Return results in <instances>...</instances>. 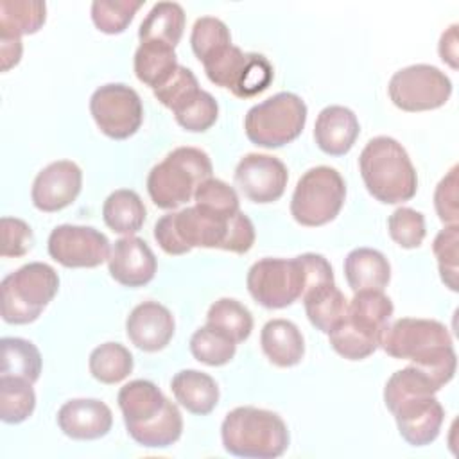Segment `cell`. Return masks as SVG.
I'll return each mask as SVG.
<instances>
[{"label":"cell","mask_w":459,"mask_h":459,"mask_svg":"<svg viewBox=\"0 0 459 459\" xmlns=\"http://www.w3.org/2000/svg\"><path fill=\"white\" fill-rule=\"evenodd\" d=\"M251 298L271 310L285 308L303 296L307 273L301 256L262 258L255 262L246 276Z\"/></svg>","instance_id":"cell-10"},{"label":"cell","mask_w":459,"mask_h":459,"mask_svg":"<svg viewBox=\"0 0 459 459\" xmlns=\"http://www.w3.org/2000/svg\"><path fill=\"white\" fill-rule=\"evenodd\" d=\"M387 93L402 111H430L446 104L452 95V81L437 66L418 63L394 72Z\"/></svg>","instance_id":"cell-11"},{"label":"cell","mask_w":459,"mask_h":459,"mask_svg":"<svg viewBox=\"0 0 459 459\" xmlns=\"http://www.w3.org/2000/svg\"><path fill=\"white\" fill-rule=\"evenodd\" d=\"M387 231L389 237L403 249L420 247L427 230H425V217L421 212H416L409 206L396 208L387 219Z\"/></svg>","instance_id":"cell-40"},{"label":"cell","mask_w":459,"mask_h":459,"mask_svg":"<svg viewBox=\"0 0 459 459\" xmlns=\"http://www.w3.org/2000/svg\"><path fill=\"white\" fill-rule=\"evenodd\" d=\"M289 172L281 160L271 154L249 152L235 169V185L253 203L278 201L287 186Z\"/></svg>","instance_id":"cell-15"},{"label":"cell","mask_w":459,"mask_h":459,"mask_svg":"<svg viewBox=\"0 0 459 459\" xmlns=\"http://www.w3.org/2000/svg\"><path fill=\"white\" fill-rule=\"evenodd\" d=\"M222 446L244 459H274L289 448V429L273 411L251 405L235 407L221 425Z\"/></svg>","instance_id":"cell-4"},{"label":"cell","mask_w":459,"mask_h":459,"mask_svg":"<svg viewBox=\"0 0 459 459\" xmlns=\"http://www.w3.org/2000/svg\"><path fill=\"white\" fill-rule=\"evenodd\" d=\"M394 416L400 436L412 446H425L436 441L445 421V409L429 393H407L384 400Z\"/></svg>","instance_id":"cell-13"},{"label":"cell","mask_w":459,"mask_h":459,"mask_svg":"<svg viewBox=\"0 0 459 459\" xmlns=\"http://www.w3.org/2000/svg\"><path fill=\"white\" fill-rule=\"evenodd\" d=\"M253 244H255V226L244 212H237L231 219L230 231L222 249L237 255H244L253 247Z\"/></svg>","instance_id":"cell-46"},{"label":"cell","mask_w":459,"mask_h":459,"mask_svg":"<svg viewBox=\"0 0 459 459\" xmlns=\"http://www.w3.org/2000/svg\"><path fill=\"white\" fill-rule=\"evenodd\" d=\"M199 90L201 88L194 72L179 65L176 72L160 88L152 90V93L165 108H169L174 113L185 102H188Z\"/></svg>","instance_id":"cell-43"},{"label":"cell","mask_w":459,"mask_h":459,"mask_svg":"<svg viewBox=\"0 0 459 459\" xmlns=\"http://www.w3.org/2000/svg\"><path fill=\"white\" fill-rule=\"evenodd\" d=\"M231 45L228 25L215 16H201L190 32V47L201 63L210 61Z\"/></svg>","instance_id":"cell-36"},{"label":"cell","mask_w":459,"mask_h":459,"mask_svg":"<svg viewBox=\"0 0 459 459\" xmlns=\"http://www.w3.org/2000/svg\"><path fill=\"white\" fill-rule=\"evenodd\" d=\"M2 368L0 377L23 378L34 384L43 368L39 350L27 339L22 337H2Z\"/></svg>","instance_id":"cell-29"},{"label":"cell","mask_w":459,"mask_h":459,"mask_svg":"<svg viewBox=\"0 0 459 459\" xmlns=\"http://www.w3.org/2000/svg\"><path fill=\"white\" fill-rule=\"evenodd\" d=\"M360 133L357 115L346 106H326L314 124V140L328 156H344L351 151Z\"/></svg>","instance_id":"cell-20"},{"label":"cell","mask_w":459,"mask_h":459,"mask_svg":"<svg viewBox=\"0 0 459 459\" xmlns=\"http://www.w3.org/2000/svg\"><path fill=\"white\" fill-rule=\"evenodd\" d=\"M330 346L348 360H362L377 351L380 346V337L355 326L348 317H344L330 333Z\"/></svg>","instance_id":"cell-35"},{"label":"cell","mask_w":459,"mask_h":459,"mask_svg":"<svg viewBox=\"0 0 459 459\" xmlns=\"http://www.w3.org/2000/svg\"><path fill=\"white\" fill-rule=\"evenodd\" d=\"M176 330L174 316L158 301H143L136 305L126 319V333L129 341L142 351L163 350Z\"/></svg>","instance_id":"cell-18"},{"label":"cell","mask_w":459,"mask_h":459,"mask_svg":"<svg viewBox=\"0 0 459 459\" xmlns=\"http://www.w3.org/2000/svg\"><path fill=\"white\" fill-rule=\"evenodd\" d=\"M142 5V0H95L90 9L91 22L104 34H120Z\"/></svg>","instance_id":"cell-38"},{"label":"cell","mask_w":459,"mask_h":459,"mask_svg":"<svg viewBox=\"0 0 459 459\" xmlns=\"http://www.w3.org/2000/svg\"><path fill=\"white\" fill-rule=\"evenodd\" d=\"M457 244H459L457 224H446L432 242V251L437 258V269H439L441 280L454 292L457 290V271H459Z\"/></svg>","instance_id":"cell-42"},{"label":"cell","mask_w":459,"mask_h":459,"mask_svg":"<svg viewBox=\"0 0 459 459\" xmlns=\"http://www.w3.org/2000/svg\"><path fill=\"white\" fill-rule=\"evenodd\" d=\"M274 70L269 59L258 52H246L230 91L238 99H251L269 88Z\"/></svg>","instance_id":"cell-37"},{"label":"cell","mask_w":459,"mask_h":459,"mask_svg":"<svg viewBox=\"0 0 459 459\" xmlns=\"http://www.w3.org/2000/svg\"><path fill=\"white\" fill-rule=\"evenodd\" d=\"M194 201L197 206L226 217H231L240 210V203L235 188L217 178L204 179L195 188Z\"/></svg>","instance_id":"cell-41"},{"label":"cell","mask_w":459,"mask_h":459,"mask_svg":"<svg viewBox=\"0 0 459 459\" xmlns=\"http://www.w3.org/2000/svg\"><path fill=\"white\" fill-rule=\"evenodd\" d=\"M264 355L278 368H292L305 355V341L299 328L289 319H271L260 332Z\"/></svg>","instance_id":"cell-21"},{"label":"cell","mask_w":459,"mask_h":459,"mask_svg":"<svg viewBox=\"0 0 459 459\" xmlns=\"http://www.w3.org/2000/svg\"><path fill=\"white\" fill-rule=\"evenodd\" d=\"M134 74L140 82L156 90L179 66L172 47L160 41H142L134 52Z\"/></svg>","instance_id":"cell-27"},{"label":"cell","mask_w":459,"mask_h":459,"mask_svg":"<svg viewBox=\"0 0 459 459\" xmlns=\"http://www.w3.org/2000/svg\"><path fill=\"white\" fill-rule=\"evenodd\" d=\"M240 212V210H238ZM231 217L208 212L197 204L160 217L154 224V238L167 255H185L194 247L222 249Z\"/></svg>","instance_id":"cell-6"},{"label":"cell","mask_w":459,"mask_h":459,"mask_svg":"<svg viewBox=\"0 0 459 459\" xmlns=\"http://www.w3.org/2000/svg\"><path fill=\"white\" fill-rule=\"evenodd\" d=\"M380 346L393 359L411 360L439 389L455 375L457 357L452 335L436 319L400 317L387 323L380 335Z\"/></svg>","instance_id":"cell-1"},{"label":"cell","mask_w":459,"mask_h":459,"mask_svg":"<svg viewBox=\"0 0 459 459\" xmlns=\"http://www.w3.org/2000/svg\"><path fill=\"white\" fill-rule=\"evenodd\" d=\"M127 434L145 448H167L183 434V416L151 380H131L117 396Z\"/></svg>","instance_id":"cell-2"},{"label":"cell","mask_w":459,"mask_h":459,"mask_svg":"<svg viewBox=\"0 0 459 459\" xmlns=\"http://www.w3.org/2000/svg\"><path fill=\"white\" fill-rule=\"evenodd\" d=\"M393 301L384 290H359L348 301L346 317L359 328L380 337L393 316Z\"/></svg>","instance_id":"cell-28"},{"label":"cell","mask_w":459,"mask_h":459,"mask_svg":"<svg viewBox=\"0 0 459 459\" xmlns=\"http://www.w3.org/2000/svg\"><path fill=\"white\" fill-rule=\"evenodd\" d=\"M145 204L134 190L118 188L111 192L102 204V219L106 226L124 237L134 235L145 222Z\"/></svg>","instance_id":"cell-25"},{"label":"cell","mask_w":459,"mask_h":459,"mask_svg":"<svg viewBox=\"0 0 459 459\" xmlns=\"http://www.w3.org/2000/svg\"><path fill=\"white\" fill-rule=\"evenodd\" d=\"M82 188V170L70 160H57L38 172L30 188L32 204L45 213L70 206Z\"/></svg>","instance_id":"cell-16"},{"label":"cell","mask_w":459,"mask_h":459,"mask_svg":"<svg viewBox=\"0 0 459 459\" xmlns=\"http://www.w3.org/2000/svg\"><path fill=\"white\" fill-rule=\"evenodd\" d=\"M176 402L192 414L206 416L219 403V387L215 380L197 369H181L170 380Z\"/></svg>","instance_id":"cell-23"},{"label":"cell","mask_w":459,"mask_h":459,"mask_svg":"<svg viewBox=\"0 0 459 459\" xmlns=\"http://www.w3.org/2000/svg\"><path fill=\"white\" fill-rule=\"evenodd\" d=\"M108 269L115 281L136 289L147 285L154 278L158 260L143 238L127 235L115 240L111 246Z\"/></svg>","instance_id":"cell-17"},{"label":"cell","mask_w":459,"mask_h":459,"mask_svg":"<svg viewBox=\"0 0 459 459\" xmlns=\"http://www.w3.org/2000/svg\"><path fill=\"white\" fill-rule=\"evenodd\" d=\"M301 301L310 325L326 335L346 317L348 312V299L335 287V281L308 289L301 296Z\"/></svg>","instance_id":"cell-24"},{"label":"cell","mask_w":459,"mask_h":459,"mask_svg":"<svg viewBox=\"0 0 459 459\" xmlns=\"http://www.w3.org/2000/svg\"><path fill=\"white\" fill-rule=\"evenodd\" d=\"M185 11L178 2H158L147 13L138 29L142 41H160L176 47L185 30Z\"/></svg>","instance_id":"cell-26"},{"label":"cell","mask_w":459,"mask_h":459,"mask_svg":"<svg viewBox=\"0 0 459 459\" xmlns=\"http://www.w3.org/2000/svg\"><path fill=\"white\" fill-rule=\"evenodd\" d=\"M237 351V342L210 325L197 328L190 337V353L195 360L219 368L228 364Z\"/></svg>","instance_id":"cell-34"},{"label":"cell","mask_w":459,"mask_h":459,"mask_svg":"<svg viewBox=\"0 0 459 459\" xmlns=\"http://www.w3.org/2000/svg\"><path fill=\"white\" fill-rule=\"evenodd\" d=\"M36 407V393L32 384L23 378L0 377V418L4 423L25 421Z\"/></svg>","instance_id":"cell-33"},{"label":"cell","mask_w":459,"mask_h":459,"mask_svg":"<svg viewBox=\"0 0 459 459\" xmlns=\"http://www.w3.org/2000/svg\"><path fill=\"white\" fill-rule=\"evenodd\" d=\"M344 199L346 183L342 176L333 167H312L296 183L290 215L301 226H325L339 215Z\"/></svg>","instance_id":"cell-9"},{"label":"cell","mask_w":459,"mask_h":459,"mask_svg":"<svg viewBox=\"0 0 459 459\" xmlns=\"http://www.w3.org/2000/svg\"><path fill=\"white\" fill-rule=\"evenodd\" d=\"M90 113L100 133L111 140L133 136L143 122L140 95L122 82H109L97 88L90 97Z\"/></svg>","instance_id":"cell-12"},{"label":"cell","mask_w":459,"mask_h":459,"mask_svg":"<svg viewBox=\"0 0 459 459\" xmlns=\"http://www.w3.org/2000/svg\"><path fill=\"white\" fill-rule=\"evenodd\" d=\"M437 50H439V57L443 59V63H446L450 68H457V25H450L443 34H441V39H439V45H437Z\"/></svg>","instance_id":"cell-47"},{"label":"cell","mask_w":459,"mask_h":459,"mask_svg":"<svg viewBox=\"0 0 459 459\" xmlns=\"http://www.w3.org/2000/svg\"><path fill=\"white\" fill-rule=\"evenodd\" d=\"M206 325L228 335L231 341L244 342L253 330V316L247 307L233 298L213 301L206 314Z\"/></svg>","instance_id":"cell-32"},{"label":"cell","mask_w":459,"mask_h":459,"mask_svg":"<svg viewBox=\"0 0 459 459\" xmlns=\"http://www.w3.org/2000/svg\"><path fill=\"white\" fill-rule=\"evenodd\" d=\"M61 432L77 441L104 437L113 427L111 409L95 398H74L57 411Z\"/></svg>","instance_id":"cell-19"},{"label":"cell","mask_w":459,"mask_h":459,"mask_svg":"<svg viewBox=\"0 0 459 459\" xmlns=\"http://www.w3.org/2000/svg\"><path fill=\"white\" fill-rule=\"evenodd\" d=\"M2 319L9 325H29L54 299L59 276L43 262H29L9 273L2 283Z\"/></svg>","instance_id":"cell-7"},{"label":"cell","mask_w":459,"mask_h":459,"mask_svg":"<svg viewBox=\"0 0 459 459\" xmlns=\"http://www.w3.org/2000/svg\"><path fill=\"white\" fill-rule=\"evenodd\" d=\"M2 256L18 258L29 253L34 237L30 226L18 217H2Z\"/></svg>","instance_id":"cell-44"},{"label":"cell","mask_w":459,"mask_h":459,"mask_svg":"<svg viewBox=\"0 0 459 459\" xmlns=\"http://www.w3.org/2000/svg\"><path fill=\"white\" fill-rule=\"evenodd\" d=\"M434 208L445 224H457V167H452L450 172L437 183L434 192Z\"/></svg>","instance_id":"cell-45"},{"label":"cell","mask_w":459,"mask_h":459,"mask_svg":"<svg viewBox=\"0 0 459 459\" xmlns=\"http://www.w3.org/2000/svg\"><path fill=\"white\" fill-rule=\"evenodd\" d=\"M359 170L368 192L384 204L405 203L416 195V169L403 145L391 136H375L364 145Z\"/></svg>","instance_id":"cell-3"},{"label":"cell","mask_w":459,"mask_h":459,"mask_svg":"<svg viewBox=\"0 0 459 459\" xmlns=\"http://www.w3.org/2000/svg\"><path fill=\"white\" fill-rule=\"evenodd\" d=\"M217 117L219 104L213 95L204 90H199L188 102L174 111L176 122L190 133H203L210 129L215 124Z\"/></svg>","instance_id":"cell-39"},{"label":"cell","mask_w":459,"mask_h":459,"mask_svg":"<svg viewBox=\"0 0 459 459\" xmlns=\"http://www.w3.org/2000/svg\"><path fill=\"white\" fill-rule=\"evenodd\" d=\"M210 156L197 147H176L147 176L151 201L161 210H176L188 203L195 188L212 178Z\"/></svg>","instance_id":"cell-5"},{"label":"cell","mask_w":459,"mask_h":459,"mask_svg":"<svg viewBox=\"0 0 459 459\" xmlns=\"http://www.w3.org/2000/svg\"><path fill=\"white\" fill-rule=\"evenodd\" d=\"M47 20L45 2L2 0L0 2V36L22 38L38 32Z\"/></svg>","instance_id":"cell-30"},{"label":"cell","mask_w":459,"mask_h":459,"mask_svg":"<svg viewBox=\"0 0 459 459\" xmlns=\"http://www.w3.org/2000/svg\"><path fill=\"white\" fill-rule=\"evenodd\" d=\"M307 124V104L290 91H280L249 108L244 131L251 143L265 149L283 147L294 142Z\"/></svg>","instance_id":"cell-8"},{"label":"cell","mask_w":459,"mask_h":459,"mask_svg":"<svg viewBox=\"0 0 459 459\" xmlns=\"http://www.w3.org/2000/svg\"><path fill=\"white\" fill-rule=\"evenodd\" d=\"M131 351L120 342H104L97 346L88 359L90 373L102 384H118L133 371Z\"/></svg>","instance_id":"cell-31"},{"label":"cell","mask_w":459,"mask_h":459,"mask_svg":"<svg viewBox=\"0 0 459 459\" xmlns=\"http://www.w3.org/2000/svg\"><path fill=\"white\" fill-rule=\"evenodd\" d=\"M344 278L353 292L384 290L391 280L389 260L377 249L357 247L344 258Z\"/></svg>","instance_id":"cell-22"},{"label":"cell","mask_w":459,"mask_h":459,"mask_svg":"<svg viewBox=\"0 0 459 459\" xmlns=\"http://www.w3.org/2000/svg\"><path fill=\"white\" fill-rule=\"evenodd\" d=\"M50 258L68 269L97 267L109 258V240L91 226L61 224L56 226L47 242Z\"/></svg>","instance_id":"cell-14"},{"label":"cell","mask_w":459,"mask_h":459,"mask_svg":"<svg viewBox=\"0 0 459 459\" xmlns=\"http://www.w3.org/2000/svg\"><path fill=\"white\" fill-rule=\"evenodd\" d=\"M22 38H7L0 36V57H2V70L7 72L16 66L22 59Z\"/></svg>","instance_id":"cell-48"}]
</instances>
